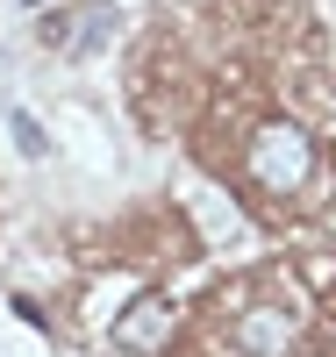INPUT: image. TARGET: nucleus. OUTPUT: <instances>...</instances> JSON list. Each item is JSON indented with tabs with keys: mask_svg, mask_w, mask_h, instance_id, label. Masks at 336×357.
<instances>
[{
	"mask_svg": "<svg viewBox=\"0 0 336 357\" xmlns=\"http://www.w3.org/2000/svg\"><path fill=\"white\" fill-rule=\"evenodd\" d=\"M308 321L315 307L286 272H243L193 314V357H300Z\"/></svg>",
	"mask_w": 336,
	"mask_h": 357,
	"instance_id": "1",
	"label": "nucleus"
},
{
	"mask_svg": "<svg viewBox=\"0 0 336 357\" xmlns=\"http://www.w3.org/2000/svg\"><path fill=\"white\" fill-rule=\"evenodd\" d=\"M236 186L251 193L265 215H286V207H308L322 186V151L300 114H251L236 129V151H229Z\"/></svg>",
	"mask_w": 336,
	"mask_h": 357,
	"instance_id": "2",
	"label": "nucleus"
},
{
	"mask_svg": "<svg viewBox=\"0 0 336 357\" xmlns=\"http://www.w3.org/2000/svg\"><path fill=\"white\" fill-rule=\"evenodd\" d=\"M172 321H179L172 293H136V301L115 314L108 343H115L122 357H165V343H172Z\"/></svg>",
	"mask_w": 336,
	"mask_h": 357,
	"instance_id": "3",
	"label": "nucleus"
},
{
	"mask_svg": "<svg viewBox=\"0 0 336 357\" xmlns=\"http://www.w3.org/2000/svg\"><path fill=\"white\" fill-rule=\"evenodd\" d=\"M8 122H15V143H22V151H29V158H43V151H50V136L36 129V114H22V107H15V114H8Z\"/></svg>",
	"mask_w": 336,
	"mask_h": 357,
	"instance_id": "4",
	"label": "nucleus"
},
{
	"mask_svg": "<svg viewBox=\"0 0 336 357\" xmlns=\"http://www.w3.org/2000/svg\"><path fill=\"white\" fill-rule=\"evenodd\" d=\"M29 8H43V0H29Z\"/></svg>",
	"mask_w": 336,
	"mask_h": 357,
	"instance_id": "5",
	"label": "nucleus"
}]
</instances>
